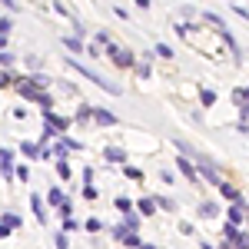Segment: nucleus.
Listing matches in <instances>:
<instances>
[{"mask_svg":"<svg viewBox=\"0 0 249 249\" xmlns=\"http://www.w3.org/2000/svg\"><path fill=\"white\" fill-rule=\"evenodd\" d=\"M0 173H3V179H14V163H0Z\"/></svg>","mask_w":249,"mask_h":249,"instance_id":"2f4dec72","label":"nucleus"},{"mask_svg":"<svg viewBox=\"0 0 249 249\" xmlns=\"http://www.w3.org/2000/svg\"><path fill=\"white\" fill-rule=\"evenodd\" d=\"M176 166H179V173H183L190 183H199V173H196V166H193L186 156H179V160H176Z\"/></svg>","mask_w":249,"mask_h":249,"instance_id":"0eeeda50","label":"nucleus"},{"mask_svg":"<svg viewBox=\"0 0 249 249\" xmlns=\"http://www.w3.org/2000/svg\"><path fill=\"white\" fill-rule=\"evenodd\" d=\"M156 206H163V210H173V206H176V203H173L170 196H163V199H156Z\"/></svg>","mask_w":249,"mask_h":249,"instance_id":"58836bf2","label":"nucleus"},{"mask_svg":"<svg viewBox=\"0 0 249 249\" xmlns=\"http://www.w3.org/2000/svg\"><path fill=\"white\" fill-rule=\"evenodd\" d=\"M206 20H210V23L216 27V30H223V27H226V23H223V17H219V14H213V10L206 14Z\"/></svg>","mask_w":249,"mask_h":249,"instance_id":"c85d7f7f","label":"nucleus"},{"mask_svg":"<svg viewBox=\"0 0 249 249\" xmlns=\"http://www.w3.org/2000/svg\"><path fill=\"white\" fill-rule=\"evenodd\" d=\"M136 210L143 213V216H153V213H156V199H150V196H146V199H140V203H136Z\"/></svg>","mask_w":249,"mask_h":249,"instance_id":"dca6fc26","label":"nucleus"},{"mask_svg":"<svg viewBox=\"0 0 249 249\" xmlns=\"http://www.w3.org/2000/svg\"><path fill=\"white\" fill-rule=\"evenodd\" d=\"M219 193H223V196L230 199L232 206H236V203H243V196H239V190H236L232 183H226V179H223V186H219Z\"/></svg>","mask_w":249,"mask_h":249,"instance_id":"9d476101","label":"nucleus"},{"mask_svg":"<svg viewBox=\"0 0 249 249\" xmlns=\"http://www.w3.org/2000/svg\"><path fill=\"white\" fill-rule=\"evenodd\" d=\"M53 243H57V249H67V246H70V243H67V236H63V232H57V239H53Z\"/></svg>","mask_w":249,"mask_h":249,"instance_id":"37998d69","label":"nucleus"},{"mask_svg":"<svg viewBox=\"0 0 249 249\" xmlns=\"http://www.w3.org/2000/svg\"><path fill=\"white\" fill-rule=\"evenodd\" d=\"M153 53H156V57H163V60H170V57H173V50L166 47V43H156V47H153Z\"/></svg>","mask_w":249,"mask_h":249,"instance_id":"393cba45","label":"nucleus"},{"mask_svg":"<svg viewBox=\"0 0 249 249\" xmlns=\"http://www.w3.org/2000/svg\"><path fill=\"white\" fill-rule=\"evenodd\" d=\"M67 60V67H73V70H80V77H87V80H93L100 90H107V93H113V96H120L123 90H120V83H110V80L103 77V73H96L93 67H87V63H80L77 57H63Z\"/></svg>","mask_w":249,"mask_h":249,"instance_id":"f257e3e1","label":"nucleus"},{"mask_svg":"<svg viewBox=\"0 0 249 249\" xmlns=\"http://www.w3.org/2000/svg\"><path fill=\"white\" fill-rule=\"evenodd\" d=\"M63 230H67V232H73V230H80V223L73 219V216H70V219H63Z\"/></svg>","mask_w":249,"mask_h":249,"instance_id":"f704fd0d","label":"nucleus"},{"mask_svg":"<svg viewBox=\"0 0 249 249\" xmlns=\"http://www.w3.org/2000/svg\"><path fill=\"white\" fill-rule=\"evenodd\" d=\"M103 160L107 163H126V150L123 146H107L103 150Z\"/></svg>","mask_w":249,"mask_h":249,"instance_id":"6e6552de","label":"nucleus"},{"mask_svg":"<svg viewBox=\"0 0 249 249\" xmlns=\"http://www.w3.org/2000/svg\"><path fill=\"white\" fill-rule=\"evenodd\" d=\"M140 249H156V246H146V243H143V246H140Z\"/></svg>","mask_w":249,"mask_h":249,"instance_id":"3c124183","label":"nucleus"},{"mask_svg":"<svg viewBox=\"0 0 249 249\" xmlns=\"http://www.w3.org/2000/svg\"><path fill=\"white\" fill-rule=\"evenodd\" d=\"M20 150H23V156H40V146H37V143H23Z\"/></svg>","mask_w":249,"mask_h":249,"instance_id":"cd10ccee","label":"nucleus"},{"mask_svg":"<svg viewBox=\"0 0 249 249\" xmlns=\"http://www.w3.org/2000/svg\"><path fill=\"white\" fill-rule=\"evenodd\" d=\"M47 203H50V206H53V210H60V206H63V203H67V199H63V193H60L57 186H53V190L47 193Z\"/></svg>","mask_w":249,"mask_h":249,"instance_id":"2eb2a0df","label":"nucleus"},{"mask_svg":"<svg viewBox=\"0 0 249 249\" xmlns=\"http://www.w3.org/2000/svg\"><path fill=\"white\" fill-rule=\"evenodd\" d=\"M123 226H126L130 232H136V226H140V216H136V213H130V216H123Z\"/></svg>","mask_w":249,"mask_h":249,"instance_id":"5701e85b","label":"nucleus"},{"mask_svg":"<svg viewBox=\"0 0 249 249\" xmlns=\"http://www.w3.org/2000/svg\"><path fill=\"white\" fill-rule=\"evenodd\" d=\"M96 43H100V47H107V43H110V34H107V30H100V34H96Z\"/></svg>","mask_w":249,"mask_h":249,"instance_id":"ea45409f","label":"nucleus"},{"mask_svg":"<svg viewBox=\"0 0 249 249\" xmlns=\"http://www.w3.org/2000/svg\"><path fill=\"white\" fill-rule=\"evenodd\" d=\"M136 73H140V77H150V63H146V60H143V63H136Z\"/></svg>","mask_w":249,"mask_h":249,"instance_id":"e433bc0d","label":"nucleus"},{"mask_svg":"<svg viewBox=\"0 0 249 249\" xmlns=\"http://www.w3.org/2000/svg\"><path fill=\"white\" fill-rule=\"evenodd\" d=\"M30 206H34V216H37L40 223H47V206H43L40 196H30Z\"/></svg>","mask_w":249,"mask_h":249,"instance_id":"ddd939ff","label":"nucleus"},{"mask_svg":"<svg viewBox=\"0 0 249 249\" xmlns=\"http://www.w3.org/2000/svg\"><path fill=\"white\" fill-rule=\"evenodd\" d=\"M123 246H126V249H140V246H143V239H140L136 232H130V236L123 239Z\"/></svg>","mask_w":249,"mask_h":249,"instance_id":"b1692460","label":"nucleus"},{"mask_svg":"<svg viewBox=\"0 0 249 249\" xmlns=\"http://www.w3.org/2000/svg\"><path fill=\"white\" fill-rule=\"evenodd\" d=\"M3 50H7V37H0V53H3Z\"/></svg>","mask_w":249,"mask_h":249,"instance_id":"8fccbe9b","label":"nucleus"},{"mask_svg":"<svg viewBox=\"0 0 249 249\" xmlns=\"http://www.w3.org/2000/svg\"><path fill=\"white\" fill-rule=\"evenodd\" d=\"M20 83H27V87H30V90H37V93H47V87H50L53 80L43 77V73H27V77L20 80Z\"/></svg>","mask_w":249,"mask_h":249,"instance_id":"423d86ee","label":"nucleus"},{"mask_svg":"<svg viewBox=\"0 0 249 249\" xmlns=\"http://www.w3.org/2000/svg\"><path fill=\"white\" fill-rule=\"evenodd\" d=\"M83 199H96V190H93V186H83Z\"/></svg>","mask_w":249,"mask_h":249,"instance_id":"49530a36","label":"nucleus"},{"mask_svg":"<svg viewBox=\"0 0 249 249\" xmlns=\"http://www.w3.org/2000/svg\"><path fill=\"white\" fill-rule=\"evenodd\" d=\"M57 173H60V176H63V179H70V166H67L63 160H60V163H57Z\"/></svg>","mask_w":249,"mask_h":249,"instance_id":"c9c22d12","label":"nucleus"},{"mask_svg":"<svg viewBox=\"0 0 249 249\" xmlns=\"http://www.w3.org/2000/svg\"><path fill=\"white\" fill-rule=\"evenodd\" d=\"M199 216H203V219H213V216H219V206H216V203H210V199H203V203H199Z\"/></svg>","mask_w":249,"mask_h":249,"instance_id":"f8f14e48","label":"nucleus"},{"mask_svg":"<svg viewBox=\"0 0 249 249\" xmlns=\"http://www.w3.org/2000/svg\"><path fill=\"white\" fill-rule=\"evenodd\" d=\"M87 53H90V57H103V47H100V43H87Z\"/></svg>","mask_w":249,"mask_h":249,"instance_id":"7c9ffc66","label":"nucleus"},{"mask_svg":"<svg viewBox=\"0 0 249 249\" xmlns=\"http://www.w3.org/2000/svg\"><path fill=\"white\" fill-rule=\"evenodd\" d=\"M123 173H126V176H130V179H140V176H143V173L136 170V166H123Z\"/></svg>","mask_w":249,"mask_h":249,"instance_id":"4c0bfd02","label":"nucleus"},{"mask_svg":"<svg viewBox=\"0 0 249 249\" xmlns=\"http://www.w3.org/2000/svg\"><path fill=\"white\" fill-rule=\"evenodd\" d=\"M43 123H47V130H53L57 136H63V133H67V126H70V120L60 116V113H53V110H43Z\"/></svg>","mask_w":249,"mask_h":249,"instance_id":"20e7f679","label":"nucleus"},{"mask_svg":"<svg viewBox=\"0 0 249 249\" xmlns=\"http://www.w3.org/2000/svg\"><path fill=\"white\" fill-rule=\"evenodd\" d=\"M14 83V73L10 70H0V87H10Z\"/></svg>","mask_w":249,"mask_h":249,"instance_id":"473e14b6","label":"nucleus"},{"mask_svg":"<svg viewBox=\"0 0 249 249\" xmlns=\"http://www.w3.org/2000/svg\"><path fill=\"white\" fill-rule=\"evenodd\" d=\"M14 87H17V93L23 96V100H30V103H40V107H47V110H50V103H53V100H50V93H37V90H30V87H27V83H14Z\"/></svg>","mask_w":249,"mask_h":249,"instance_id":"7ed1b4c3","label":"nucleus"},{"mask_svg":"<svg viewBox=\"0 0 249 249\" xmlns=\"http://www.w3.org/2000/svg\"><path fill=\"white\" fill-rule=\"evenodd\" d=\"M239 116H243V123H249V107H239Z\"/></svg>","mask_w":249,"mask_h":249,"instance_id":"de8ad7c7","label":"nucleus"},{"mask_svg":"<svg viewBox=\"0 0 249 249\" xmlns=\"http://www.w3.org/2000/svg\"><path fill=\"white\" fill-rule=\"evenodd\" d=\"M0 163H14V150L10 146H0Z\"/></svg>","mask_w":249,"mask_h":249,"instance_id":"c756f323","label":"nucleus"},{"mask_svg":"<svg viewBox=\"0 0 249 249\" xmlns=\"http://www.w3.org/2000/svg\"><path fill=\"white\" fill-rule=\"evenodd\" d=\"M14 53H10V50H3V53H0V70H10V67H14Z\"/></svg>","mask_w":249,"mask_h":249,"instance_id":"4be33fe9","label":"nucleus"},{"mask_svg":"<svg viewBox=\"0 0 249 249\" xmlns=\"http://www.w3.org/2000/svg\"><path fill=\"white\" fill-rule=\"evenodd\" d=\"M190 30H193L190 23H176V34H179V37H186V34H190Z\"/></svg>","mask_w":249,"mask_h":249,"instance_id":"c03bdc74","label":"nucleus"},{"mask_svg":"<svg viewBox=\"0 0 249 249\" xmlns=\"http://www.w3.org/2000/svg\"><path fill=\"white\" fill-rule=\"evenodd\" d=\"M116 210L123 213V216H130V213H133V203H130L126 196H120V199H116Z\"/></svg>","mask_w":249,"mask_h":249,"instance_id":"aec40b11","label":"nucleus"},{"mask_svg":"<svg viewBox=\"0 0 249 249\" xmlns=\"http://www.w3.org/2000/svg\"><path fill=\"white\" fill-rule=\"evenodd\" d=\"M232 249H249V232H246V230H239V236H236Z\"/></svg>","mask_w":249,"mask_h":249,"instance_id":"412c9836","label":"nucleus"},{"mask_svg":"<svg viewBox=\"0 0 249 249\" xmlns=\"http://www.w3.org/2000/svg\"><path fill=\"white\" fill-rule=\"evenodd\" d=\"M93 120L100 123V126H113V123H116V113L103 110V107H93Z\"/></svg>","mask_w":249,"mask_h":249,"instance_id":"1a4fd4ad","label":"nucleus"},{"mask_svg":"<svg viewBox=\"0 0 249 249\" xmlns=\"http://www.w3.org/2000/svg\"><path fill=\"white\" fill-rule=\"evenodd\" d=\"M87 230L96 232V230H103V223H100V219H87Z\"/></svg>","mask_w":249,"mask_h":249,"instance_id":"a19ab883","label":"nucleus"},{"mask_svg":"<svg viewBox=\"0 0 249 249\" xmlns=\"http://www.w3.org/2000/svg\"><path fill=\"white\" fill-rule=\"evenodd\" d=\"M226 216H230V226H236V230H239V226H243V219H246V216H243V203L230 206V213H226Z\"/></svg>","mask_w":249,"mask_h":249,"instance_id":"9b49d317","label":"nucleus"},{"mask_svg":"<svg viewBox=\"0 0 249 249\" xmlns=\"http://www.w3.org/2000/svg\"><path fill=\"white\" fill-rule=\"evenodd\" d=\"M10 30H14V20H10V17H0V37H7Z\"/></svg>","mask_w":249,"mask_h":249,"instance_id":"bb28decb","label":"nucleus"},{"mask_svg":"<svg viewBox=\"0 0 249 249\" xmlns=\"http://www.w3.org/2000/svg\"><path fill=\"white\" fill-rule=\"evenodd\" d=\"M199 103H203V107H213V103H216V90L203 87V90H199Z\"/></svg>","mask_w":249,"mask_h":249,"instance_id":"f3484780","label":"nucleus"},{"mask_svg":"<svg viewBox=\"0 0 249 249\" xmlns=\"http://www.w3.org/2000/svg\"><path fill=\"white\" fill-rule=\"evenodd\" d=\"M14 176H17V179H23V183H27V179H30V170H27V166H17V170H14Z\"/></svg>","mask_w":249,"mask_h":249,"instance_id":"72a5a7b5","label":"nucleus"},{"mask_svg":"<svg viewBox=\"0 0 249 249\" xmlns=\"http://www.w3.org/2000/svg\"><path fill=\"white\" fill-rule=\"evenodd\" d=\"M3 7H7L10 14H17V10H20V3H17V0H3Z\"/></svg>","mask_w":249,"mask_h":249,"instance_id":"a18cd8bd","label":"nucleus"},{"mask_svg":"<svg viewBox=\"0 0 249 249\" xmlns=\"http://www.w3.org/2000/svg\"><path fill=\"white\" fill-rule=\"evenodd\" d=\"M27 70H40V57H27Z\"/></svg>","mask_w":249,"mask_h":249,"instance_id":"79ce46f5","label":"nucleus"},{"mask_svg":"<svg viewBox=\"0 0 249 249\" xmlns=\"http://www.w3.org/2000/svg\"><path fill=\"white\" fill-rule=\"evenodd\" d=\"M0 223H3L7 230H17V226H20V216H17V213H3V219H0Z\"/></svg>","mask_w":249,"mask_h":249,"instance_id":"a211bd4d","label":"nucleus"},{"mask_svg":"<svg viewBox=\"0 0 249 249\" xmlns=\"http://www.w3.org/2000/svg\"><path fill=\"white\" fill-rule=\"evenodd\" d=\"M126 236H130V230H126L123 223H120V226H113V239H116V243H123Z\"/></svg>","mask_w":249,"mask_h":249,"instance_id":"a878e982","label":"nucleus"},{"mask_svg":"<svg viewBox=\"0 0 249 249\" xmlns=\"http://www.w3.org/2000/svg\"><path fill=\"white\" fill-rule=\"evenodd\" d=\"M63 43H67V50H70V53H83V50H87V43H83L80 37H67Z\"/></svg>","mask_w":249,"mask_h":249,"instance_id":"4468645a","label":"nucleus"},{"mask_svg":"<svg viewBox=\"0 0 249 249\" xmlns=\"http://www.w3.org/2000/svg\"><path fill=\"white\" fill-rule=\"evenodd\" d=\"M87 120H93V107H90V103H83L80 113H77V123H87Z\"/></svg>","mask_w":249,"mask_h":249,"instance_id":"6ab92c4d","label":"nucleus"},{"mask_svg":"<svg viewBox=\"0 0 249 249\" xmlns=\"http://www.w3.org/2000/svg\"><path fill=\"white\" fill-rule=\"evenodd\" d=\"M10 232H14V230H7V226H3V223H0V239H7V236H10Z\"/></svg>","mask_w":249,"mask_h":249,"instance_id":"09e8293b","label":"nucleus"},{"mask_svg":"<svg viewBox=\"0 0 249 249\" xmlns=\"http://www.w3.org/2000/svg\"><path fill=\"white\" fill-rule=\"evenodd\" d=\"M103 50L110 53V60H113L116 67H123V70H126V67H136V53H133V50H126V47H116L113 40H110Z\"/></svg>","mask_w":249,"mask_h":249,"instance_id":"f03ea898","label":"nucleus"},{"mask_svg":"<svg viewBox=\"0 0 249 249\" xmlns=\"http://www.w3.org/2000/svg\"><path fill=\"white\" fill-rule=\"evenodd\" d=\"M196 173H199L203 179H210V183H216V190L223 186V176H219V166H216V163H196Z\"/></svg>","mask_w":249,"mask_h":249,"instance_id":"39448f33","label":"nucleus"}]
</instances>
